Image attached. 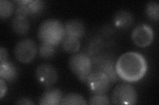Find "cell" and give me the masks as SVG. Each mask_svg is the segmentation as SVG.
<instances>
[{
  "label": "cell",
  "mask_w": 159,
  "mask_h": 105,
  "mask_svg": "<svg viewBox=\"0 0 159 105\" xmlns=\"http://www.w3.org/2000/svg\"><path fill=\"white\" fill-rule=\"evenodd\" d=\"M115 68L119 78L127 82H136L145 76L148 64L141 54L129 51L119 57Z\"/></svg>",
  "instance_id": "6da1fadb"
},
{
  "label": "cell",
  "mask_w": 159,
  "mask_h": 105,
  "mask_svg": "<svg viewBox=\"0 0 159 105\" xmlns=\"http://www.w3.org/2000/svg\"><path fill=\"white\" fill-rule=\"evenodd\" d=\"M131 38L136 46L140 47H146L152 42L154 32L148 25L139 24L133 30Z\"/></svg>",
  "instance_id": "52a82bcc"
},
{
  "label": "cell",
  "mask_w": 159,
  "mask_h": 105,
  "mask_svg": "<svg viewBox=\"0 0 159 105\" xmlns=\"http://www.w3.org/2000/svg\"><path fill=\"white\" fill-rule=\"evenodd\" d=\"M18 76L17 67L9 61L0 63V77L5 81L13 82Z\"/></svg>",
  "instance_id": "7c38bea8"
},
{
  "label": "cell",
  "mask_w": 159,
  "mask_h": 105,
  "mask_svg": "<svg viewBox=\"0 0 159 105\" xmlns=\"http://www.w3.org/2000/svg\"><path fill=\"white\" fill-rule=\"evenodd\" d=\"M38 37L41 42L57 46L65 37L64 25L57 19L45 20L39 26Z\"/></svg>",
  "instance_id": "7a4b0ae2"
},
{
  "label": "cell",
  "mask_w": 159,
  "mask_h": 105,
  "mask_svg": "<svg viewBox=\"0 0 159 105\" xmlns=\"http://www.w3.org/2000/svg\"><path fill=\"white\" fill-rule=\"evenodd\" d=\"M89 104H109L110 101L108 97L105 93H94V95L89 98Z\"/></svg>",
  "instance_id": "44dd1931"
},
{
  "label": "cell",
  "mask_w": 159,
  "mask_h": 105,
  "mask_svg": "<svg viewBox=\"0 0 159 105\" xmlns=\"http://www.w3.org/2000/svg\"><path fill=\"white\" fill-rule=\"evenodd\" d=\"M65 35L68 36L80 39L85 34V26L78 20L72 19L67 21L64 25Z\"/></svg>",
  "instance_id": "8fae6325"
},
{
  "label": "cell",
  "mask_w": 159,
  "mask_h": 105,
  "mask_svg": "<svg viewBox=\"0 0 159 105\" xmlns=\"http://www.w3.org/2000/svg\"><path fill=\"white\" fill-rule=\"evenodd\" d=\"M7 87L6 83V81L3 79H0V98H3L7 93Z\"/></svg>",
  "instance_id": "7402d4cb"
},
{
  "label": "cell",
  "mask_w": 159,
  "mask_h": 105,
  "mask_svg": "<svg viewBox=\"0 0 159 105\" xmlns=\"http://www.w3.org/2000/svg\"><path fill=\"white\" fill-rule=\"evenodd\" d=\"M26 6L29 16L36 15L41 13L44 8V2L39 0H28Z\"/></svg>",
  "instance_id": "e0dca14e"
},
{
  "label": "cell",
  "mask_w": 159,
  "mask_h": 105,
  "mask_svg": "<svg viewBox=\"0 0 159 105\" xmlns=\"http://www.w3.org/2000/svg\"><path fill=\"white\" fill-rule=\"evenodd\" d=\"M8 54L7 50L2 47L0 49V63H3L7 61Z\"/></svg>",
  "instance_id": "603a6c76"
},
{
  "label": "cell",
  "mask_w": 159,
  "mask_h": 105,
  "mask_svg": "<svg viewBox=\"0 0 159 105\" xmlns=\"http://www.w3.org/2000/svg\"><path fill=\"white\" fill-rule=\"evenodd\" d=\"M57 46L51 44L41 42L39 49L40 56L44 59H48L54 56L57 51Z\"/></svg>",
  "instance_id": "d6986e66"
},
{
  "label": "cell",
  "mask_w": 159,
  "mask_h": 105,
  "mask_svg": "<svg viewBox=\"0 0 159 105\" xmlns=\"http://www.w3.org/2000/svg\"><path fill=\"white\" fill-rule=\"evenodd\" d=\"M145 11L148 18L153 21H158L159 18V4L156 2H148L147 6Z\"/></svg>",
  "instance_id": "ffe728a7"
},
{
  "label": "cell",
  "mask_w": 159,
  "mask_h": 105,
  "mask_svg": "<svg viewBox=\"0 0 159 105\" xmlns=\"http://www.w3.org/2000/svg\"><path fill=\"white\" fill-rule=\"evenodd\" d=\"M62 46L64 51L67 53H76L80 48V42L78 38L65 35V37L64 38L62 42Z\"/></svg>",
  "instance_id": "9a60e30c"
},
{
  "label": "cell",
  "mask_w": 159,
  "mask_h": 105,
  "mask_svg": "<svg viewBox=\"0 0 159 105\" xmlns=\"http://www.w3.org/2000/svg\"><path fill=\"white\" fill-rule=\"evenodd\" d=\"M11 26L16 33L20 35L26 34L29 30V21L28 18L15 16L12 20Z\"/></svg>",
  "instance_id": "5bb4252c"
},
{
  "label": "cell",
  "mask_w": 159,
  "mask_h": 105,
  "mask_svg": "<svg viewBox=\"0 0 159 105\" xmlns=\"http://www.w3.org/2000/svg\"><path fill=\"white\" fill-rule=\"evenodd\" d=\"M86 82L93 93H106L111 83L107 75L98 70H92Z\"/></svg>",
  "instance_id": "8992f818"
},
{
  "label": "cell",
  "mask_w": 159,
  "mask_h": 105,
  "mask_svg": "<svg viewBox=\"0 0 159 105\" xmlns=\"http://www.w3.org/2000/svg\"><path fill=\"white\" fill-rule=\"evenodd\" d=\"M69 67L81 81L86 82L89 74L93 70L92 60L87 55L78 53L69 59Z\"/></svg>",
  "instance_id": "3957f363"
},
{
  "label": "cell",
  "mask_w": 159,
  "mask_h": 105,
  "mask_svg": "<svg viewBox=\"0 0 159 105\" xmlns=\"http://www.w3.org/2000/svg\"><path fill=\"white\" fill-rule=\"evenodd\" d=\"M15 6L12 2L8 0H1L0 2V17L7 18L11 15L14 11Z\"/></svg>",
  "instance_id": "ac0fdd59"
},
{
  "label": "cell",
  "mask_w": 159,
  "mask_h": 105,
  "mask_svg": "<svg viewBox=\"0 0 159 105\" xmlns=\"http://www.w3.org/2000/svg\"><path fill=\"white\" fill-rule=\"evenodd\" d=\"M84 98L77 93H69L62 97L61 104H86Z\"/></svg>",
  "instance_id": "2e32d148"
},
{
  "label": "cell",
  "mask_w": 159,
  "mask_h": 105,
  "mask_svg": "<svg viewBox=\"0 0 159 105\" xmlns=\"http://www.w3.org/2000/svg\"><path fill=\"white\" fill-rule=\"evenodd\" d=\"M62 99V93L57 88H48L39 99V104L58 105L61 104Z\"/></svg>",
  "instance_id": "30bf717a"
},
{
  "label": "cell",
  "mask_w": 159,
  "mask_h": 105,
  "mask_svg": "<svg viewBox=\"0 0 159 105\" xmlns=\"http://www.w3.org/2000/svg\"><path fill=\"white\" fill-rule=\"evenodd\" d=\"M37 81L46 87H51L58 79V73L52 65L43 64L39 65L35 71Z\"/></svg>",
  "instance_id": "ba28073f"
},
{
  "label": "cell",
  "mask_w": 159,
  "mask_h": 105,
  "mask_svg": "<svg viewBox=\"0 0 159 105\" xmlns=\"http://www.w3.org/2000/svg\"><path fill=\"white\" fill-rule=\"evenodd\" d=\"M92 64H96V68L93 70H98L106 74L111 83L116 82L118 79L119 77L116 71L115 64L110 59L98 58L96 62H92Z\"/></svg>",
  "instance_id": "9c48e42d"
},
{
  "label": "cell",
  "mask_w": 159,
  "mask_h": 105,
  "mask_svg": "<svg viewBox=\"0 0 159 105\" xmlns=\"http://www.w3.org/2000/svg\"><path fill=\"white\" fill-rule=\"evenodd\" d=\"M18 104H34V103L28 98H21L16 103Z\"/></svg>",
  "instance_id": "cb8c5ba5"
},
{
  "label": "cell",
  "mask_w": 159,
  "mask_h": 105,
  "mask_svg": "<svg viewBox=\"0 0 159 105\" xmlns=\"http://www.w3.org/2000/svg\"><path fill=\"white\" fill-rule=\"evenodd\" d=\"M134 18L133 14L127 11H120L117 13L114 17V24L119 28L125 29L133 24Z\"/></svg>",
  "instance_id": "4fadbf2b"
},
{
  "label": "cell",
  "mask_w": 159,
  "mask_h": 105,
  "mask_svg": "<svg viewBox=\"0 0 159 105\" xmlns=\"http://www.w3.org/2000/svg\"><path fill=\"white\" fill-rule=\"evenodd\" d=\"M137 101L135 89L128 83H120L114 88L111 102L114 104H135Z\"/></svg>",
  "instance_id": "277c9868"
},
{
  "label": "cell",
  "mask_w": 159,
  "mask_h": 105,
  "mask_svg": "<svg viewBox=\"0 0 159 105\" xmlns=\"http://www.w3.org/2000/svg\"><path fill=\"white\" fill-rule=\"evenodd\" d=\"M37 53V45L31 39H24L19 42L14 49L16 59L22 63H29L35 57Z\"/></svg>",
  "instance_id": "5b68a950"
}]
</instances>
